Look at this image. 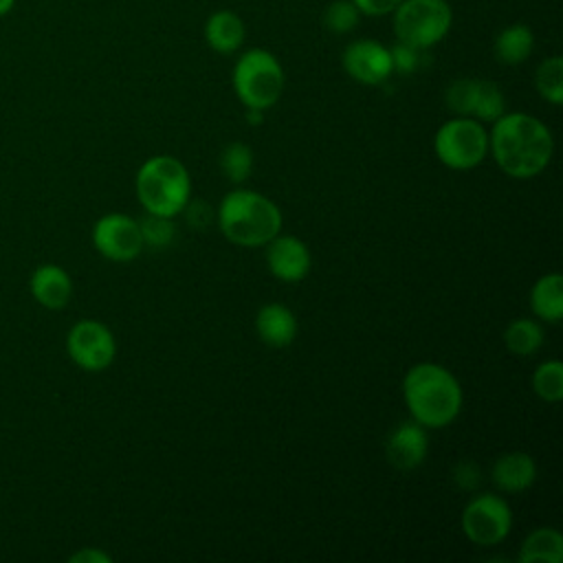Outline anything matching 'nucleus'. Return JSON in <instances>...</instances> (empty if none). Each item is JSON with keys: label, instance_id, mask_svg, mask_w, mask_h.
<instances>
[{"label": "nucleus", "instance_id": "obj_1", "mask_svg": "<svg viewBox=\"0 0 563 563\" xmlns=\"http://www.w3.org/2000/svg\"><path fill=\"white\" fill-rule=\"evenodd\" d=\"M497 165L512 178H532L552 158L554 141L545 123L526 112L501 114L488 136Z\"/></svg>", "mask_w": 563, "mask_h": 563}, {"label": "nucleus", "instance_id": "obj_2", "mask_svg": "<svg viewBox=\"0 0 563 563\" xmlns=\"http://www.w3.org/2000/svg\"><path fill=\"white\" fill-rule=\"evenodd\" d=\"M402 394L411 418L424 429L451 424L462 409V387L457 378L438 363L413 365L405 374Z\"/></svg>", "mask_w": 563, "mask_h": 563}, {"label": "nucleus", "instance_id": "obj_3", "mask_svg": "<svg viewBox=\"0 0 563 563\" xmlns=\"http://www.w3.org/2000/svg\"><path fill=\"white\" fill-rule=\"evenodd\" d=\"M218 227L238 246H264L279 233L282 211L253 189H235L218 207Z\"/></svg>", "mask_w": 563, "mask_h": 563}, {"label": "nucleus", "instance_id": "obj_4", "mask_svg": "<svg viewBox=\"0 0 563 563\" xmlns=\"http://www.w3.org/2000/svg\"><path fill=\"white\" fill-rule=\"evenodd\" d=\"M191 180L185 165L167 154L147 158L136 172V198L147 213L174 218L185 211Z\"/></svg>", "mask_w": 563, "mask_h": 563}, {"label": "nucleus", "instance_id": "obj_5", "mask_svg": "<svg viewBox=\"0 0 563 563\" xmlns=\"http://www.w3.org/2000/svg\"><path fill=\"white\" fill-rule=\"evenodd\" d=\"M284 68L264 48L244 51L233 66V88L246 108L268 110L284 92Z\"/></svg>", "mask_w": 563, "mask_h": 563}, {"label": "nucleus", "instance_id": "obj_6", "mask_svg": "<svg viewBox=\"0 0 563 563\" xmlns=\"http://www.w3.org/2000/svg\"><path fill=\"white\" fill-rule=\"evenodd\" d=\"M389 15L396 40L420 51L442 42L453 24L446 0H400Z\"/></svg>", "mask_w": 563, "mask_h": 563}, {"label": "nucleus", "instance_id": "obj_7", "mask_svg": "<svg viewBox=\"0 0 563 563\" xmlns=\"http://www.w3.org/2000/svg\"><path fill=\"white\" fill-rule=\"evenodd\" d=\"M433 150L442 165L451 169H473L488 152V134L479 121L455 117L438 128Z\"/></svg>", "mask_w": 563, "mask_h": 563}, {"label": "nucleus", "instance_id": "obj_8", "mask_svg": "<svg viewBox=\"0 0 563 563\" xmlns=\"http://www.w3.org/2000/svg\"><path fill=\"white\" fill-rule=\"evenodd\" d=\"M512 526L508 504L490 493L473 497L462 510V530L475 545H495L504 541Z\"/></svg>", "mask_w": 563, "mask_h": 563}, {"label": "nucleus", "instance_id": "obj_9", "mask_svg": "<svg viewBox=\"0 0 563 563\" xmlns=\"http://www.w3.org/2000/svg\"><path fill=\"white\" fill-rule=\"evenodd\" d=\"M66 352L77 367L86 372H101L114 361L117 341L106 323L84 319L68 330Z\"/></svg>", "mask_w": 563, "mask_h": 563}, {"label": "nucleus", "instance_id": "obj_10", "mask_svg": "<svg viewBox=\"0 0 563 563\" xmlns=\"http://www.w3.org/2000/svg\"><path fill=\"white\" fill-rule=\"evenodd\" d=\"M95 249L112 262H132L143 251L141 227L125 213H106L92 227Z\"/></svg>", "mask_w": 563, "mask_h": 563}, {"label": "nucleus", "instance_id": "obj_11", "mask_svg": "<svg viewBox=\"0 0 563 563\" xmlns=\"http://www.w3.org/2000/svg\"><path fill=\"white\" fill-rule=\"evenodd\" d=\"M343 68L345 73L365 86H378L383 81H387L394 73L391 66V55L389 48L385 44H380L378 40H354L343 48Z\"/></svg>", "mask_w": 563, "mask_h": 563}, {"label": "nucleus", "instance_id": "obj_12", "mask_svg": "<svg viewBox=\"0 0 563 563\" xmlns=\"http://www.w3.org/2000/svg\"><path fill=\"white\" fill-rule=\"evenodd\" d=\"M268 271L279 282H299L310 271V251L295 235H275L266 242Z\"/></svg>", "mask_w": 563, "mask_h": 563}, {"label": "nucleus", "instance_id": "obj_13", "mask_svg": "<svg viewBox=\"0 0 563 563\" xmlns=\"http://www.w3.org/2000/svg\"><path fill=\"white\" fill-rule=\"evenodd\" d=\"M427 431L416 420L400 422L387 438V460L400 471L416 468L427 457Z\"/></svg>", "mask_w": 563, "mask_h": 563}, {"label": "nucleus", "instance_id": "obj_14", "mask_svg": "<svg viewBox=\"0 0 563 563\" xmlns=\"http://www.w3.org/2000/svg\"><path fill=\"white\" fill-rule=\"evenodd\" d=\"M29 288L33 299L48 310L64 308L73 297V279L57 264H40L29 279Z\"/></svg>", "mask_w": 563, "mask_h": 563}, {"label": "nucleus", "instance_id": "obj_15", "mask_svg": "<svg viewBox=\"0 0 563 563\" xmlns=\"http://www.w3.org/2000/svg\"><path fill=\"white\" fill-rule=\"evenodd\" d=\"M246 40L244 20L231 9L213 11L205 22V42L220 55H231L242 48Z\"/></svg>", "mask_w": 563, "mask_h": 563}, {"label": "nucleus", "instance_id": "obj_16", "mask_svg": "<svg viewBox=\"0 0 563 563\" xmlns=\"http://www.w3.org/2000/svg\"><path fill=\"white\" fill-rule=\"evenodd\" d=\"M537 477L534 460L523 451H510L495 460L493 482L504 493H521L532 486Z\"/></svg>", "mask_w": 563, "mask_h": 563}, {"label": "nucleus", "instance_id": "obj_17", "mask_svg": "<svg viewBox=\"0 0 563 563\" xmlns=\"http://www.w3.org/2000/svg\"><path fill=\"white\" fill-rule=\"evenodd\" d=\"M255 330L260 339L273 347H284L297 336V319L282 303H266L257 310Z\"/></svg>", "mask_w": 563, "mask_h": 563}, {"label": "nucleus", "instance_id": "obj_18", "mask_svg": "<svg viewBox=\"0 0 563 563\" xmlns=\"http://www.w3.org/2000/svg\"><path fill=\"white\" fill-rule=\"evenodd\" d=\"M532 48H534V33L528 24H521V22L504 26L493 42L495 57L506 66H517L526 62L532 55Z\"/></svg>", "mask_w": 563, "mask_h": 563}, {"label": "nucleus", "instance_id": "obj_19", "mask_svg": "<svg viewBox=\"0 0 563 563\" xmlns=\"http://www.w3.org/2000/svg\"><path fill=\"white\" fill-rule=\"evenodd\" d=\"M530 308L548 323H559L563 319V277L559 273H548L534 282L530 290Z\"/></svg>", "mask_w": 563, "mask_h": 563}, {"label": "nucleus", "instance_id": "obj_20", "mask_svg": "<svg viewBox=\"0 0 563 563\" xmlns=\"http://www.w3.org/2000/svg\"><path fill=\"white\" fill-rule=\"evenodd\" d=\"M521 563H561L563 561V534L556 528H537L532 530L521 548Z\"/></svg>", "mask_w": 563, "mask_h": 563}, {"label": "nucleus", "instance_id": "obj_21", "mask_svg": "<svg viewBox=\"0 0 563 563\" xmlns=\"http://www.w3.org/2000/svg\"><path fill=\"white\" fill-rule=\"evenodd\" d=\"M506 347L517 356L534 354L543 343V330L532 319H515L504 330Z\"/></svg>", "mask_w": 563, "mask_h": 563}, {"label": "nucleus", "instance_id": "obj_22", "mask_svg": "<svg viewBox=\"0 0 563 563\" xmlns=\"http://www.w3.org/2000/svg\"><path fill=\"white\" fill-rule=\"evenodd\" d=\"M534 86L539 95L552 106L563 103V59L559 55H552L539 64L534 73Z\"/></svg>", "mask_w": 563, "mask_h": 563}, {"label": "nucleus", "instance_id": "obj_23", "mask_svg": "<svg viewBox=\"0 0 563 563\" xmlns=\"http://www.w3.org/2000/svg\"><path fill=\"white\" fill-rule=\"evenodd\" d=\"M532 389L545 402H559L563 398V363L545 361L532 374Z\"/></svg>", "mask_w": 563, "mask_h": 563}, {"label": "nucleus", "instance_id": "obj_24", "mask_svg": "<svg viewBox=\"0 0 563 563\" xmlns=\"http://www.w3.org/2000/svg\"><path fill=\"white\" fill-rule=\"evenodd\" d=\"M220 169L231 183H244L253 169V152L249 145L235 141L220 154Z\"/></svg>", "mask_w": 563, "mask_h": 563}, {"label": "nucleus", "instance_id": "obj_25", "mask_svg": "<svg viewBox=\"0 0 563 563\" xmlns=\"http://www.w3.org/2000/svg\"><path fill=\"white\" fill-rule=\"evenodd\" d=\"M504 108H506V101H504V92L499 90V86L493 81L479 79L471 117H475L477 121H495L504 114Z\"/></svg>", "mask_w": 563, "mask_h": 563}, {"label": "nucleus", "instance_id": "obj_26", "mask_svg": "<svg viewBox=\"0 0 563 563\" xmlns=\"http://www.w3.org/2000/svg\"><path fill=\"white\" fill-rule=\"evenodd\" d=\"M358 20H361V11L352 0H334L323 11L325 29L339 35L354 31L358 26Z\"/></svg>", "mask_w": 563, "mask_h": 563}, {"label": "nucleus", "instance_id": "obj_27", "mask_svg": "<svg viewBox=\"0 0 563 563\" xmlns=\"http://www.w3.org/2000/svg\"><path fill=\"white\" fill-rule=\"evenodd\" d=\"M477 86H479V79H471V77L451 81L444 95L449 110L455 112L457 117H471L475 97H477Z\"/></svg>", "mask_w": 563, "mask_h": 563}, {"label": "nucleus", "instance_id": "obj_28", "mask_svg": "<svg viewBox=\"0 0 563 563\" xmlns=\"http://www.w3.org/2000/svg\"><path fill=\"white\" fill-rule=\"evenodd\" d=\"M141 235H143V244H150V246H156V249H163V246H169L174 235H176V227L172 222V218H165V216H154V213H147L141 222Z\"/></svg>", "mask_w": 563, "mask_h": 563}, {"label": "nucleus", "instance_id": "obj_29", "mask_svg": "<svg viewBox=\"0 0 563 563\" xmlns=\"http://www.w3.org/2000/svg\"><path fill=\"white\" fill-rule=\"evenodd\" d=\"M389 55H391L394 73L409 75L420 64V48H413V46H409L405 42H396L394 46H389Z\"/></svg>", "mask_w": 563, "mask_h": 563}, {"label": "nucleus", "instance_id": "obj_30", "mask_svg": "<svg viewBox=\"0 0 563 563\" xmlns=\"http://www.w3.org/2000/svg\"><path fill=\"white\" fill-rule=\"evenodd\" d=\"M352 2L361 11V15L380 18V15H389L398 7L400 0H352Z\"/></svg>", "mask_w": 563, "mask_h": 563}, {"label": "nucleus", "instance_id": "obj_31", "mask_svg": "<svg viewBox=\"0 0 563 563\" xmlns=\"http://www.w3.org/2000/svg\"><path fill=\"white\" fill-rule=\"evenodd\" d=\"M185 209H187V218H189V222H191L194 227L205 229V227L209 224V220H211V209H209L205 202H200V200L187 202Z\"/></svg>", "mask_w": 563, "mask_h": 563}, {"label": "nucleus", "instance_id": "obj_32", "mask_svg": "<svg viewBox=\"0 0 563 563\" xmlns=\"http://www.w3.org/2000/svg\"><path fill=\"white\" fill-rule=\"evenodd\" d=\"M68 561L70 563H110L112 556L106 554L103 550H97V548H84V550L75 552Z\"/></svg>", "mask_w": 563, "mask_h": 563}, {"label": "nucleus", "instance_id": "obj_33", "mask_svg": "<svg viewBox=\"0 0 563 563\" xmlns=\"http://www.w3.org/2000/svg\"><path fill=\"white\" fill-rule=\"evenodd\" d=\"M264 119V110L257 108H246V121H251L253 125H257Z\"/></svg>", "mask_w": 563, "mask_h": 563}, {"label": "nucleus", "instance_id": "obj_34", "mask_svg": "<svg viewBox=\"0 0 563 563\" xmlns=\"http://www.w3.org/2000/svg\"><path fill=\"white\" fill-rule=\"evenodd\" d=\"M13 7H15V0H0V18L9 15L13 11Z\"/></svg>", "mask_w": 563, "mask_h": 563}]
</instances>
